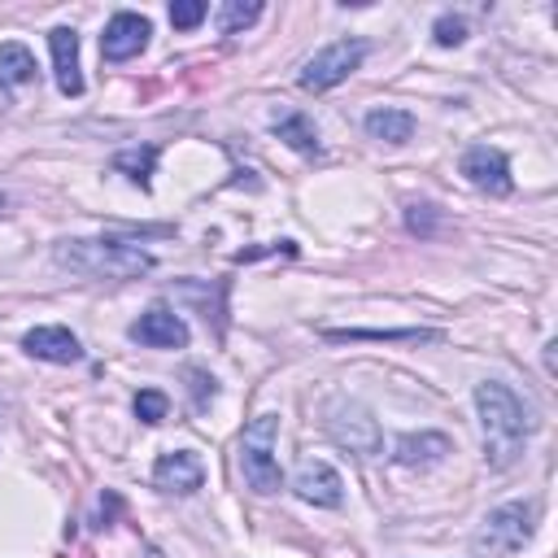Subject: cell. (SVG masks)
I'll use <instances>...</instances> for the list:
<instances>
[{
	"instance_id": "obj_2",
	"label": "cell",
	"mask_w": 558,
	"mask_h": 558,
	"mask_svg": "<svg viewBox=\"0 0 558 558\" xmlns=\"http://www.w3.org/2000/svg\"><path fill=\"white\" fill-rule=\"evenodd\" d=\"M475 414H480V440H484V462L493 471H506L523 458L527 436H532V414L527 405L497 379L475 384Z\"/></svg>"
},
{
	"instance_id": "obj_1",
	"label": "cell",
	"mask_w": 558,
	"mask_h": 558,
	"mask_svg": "<svg viewBox=\"0 0 558 558\" xmlns=\"http://www.w3.org/2000/svg\"><path fill=\"white\" fill-rule=\"evenodd\" d=\"M52 262L78 279L92 283H126L140 279L157 266V257L135 244V240H118V235H78V240H61L52 248Z\"/></svg>"
},
{
	"instance_id": "obj_10",
	"label": "cell",
	"mask_w": 558,
	"mask_h": 558,
	"mask_svg": "<svg viewBox=\"0 0 558 558\" xmlns=\"http://www.w3.org/2000/svg\"><path fill=\"white\" fill-rule=\"evenodd\" d=\"M131 340L135 344H148V349H183L187 344V323L174 310L153 305V310H144L131 323Z\"/></svg>"
},
{
	"instance_id": "obj_12",
	"label": "cell",
	"mask_w": 558,
	"mask_h": 558,
	"mask_svg": "<svg viewBox=\"0 0 558 558\" xmlns=\"http://www.w3.org/2000/svg\"><path fill=\"white\" fill-rule=\"evenodd\" d=\"M201 480H205V466H201V458L192 449H170L153 466V484L161 493H196Z\"/></svg>"
},
{
	"instance_id": "obj_14",
	"label": "cell",
	"mask_w": 558,
	"mask_h": 558,
	"mask_svg": "<svg viewBox=\"0 0 558 558\" xmlns=\"http://www.w3.org/2000/svg\"><path fill=\"white\" fill-rule=\"evenodd\" d=\"M270 126H275V135H279L292 153H301V157H318V153H323L318 126H314L301 109H275V113H270Z\"/></svg>"
},
{
	"instance_id": "obj_3",
	"label": "cell",
	"mask_w": 558,
	"mask_h": 558,
	"mask_svg": "<svg viewBox=\"0 0 558 558\" xmlns=\"http://www.w3.org/2000/svg\"><path fill=\"white\" fill-rule=\"evenodd\" d=\"M536 532V501H501L493 506L475 536H471V554L475 558H506L514 549H523Z\"/></svg>"
},
{
	"instance_id": "obj_6",
	"label": "cell",
	"mask_w": 558,
	"mask_h": 558,
	"mask_svg": "<svg viewBox=\"0 0 558 558\" xmlns=\"http://www.w3.org/2000/svg\"><path fill=\"white\" fill-rule=\"evenodd\" d=\"M327 436H331L336 445H344L349 453H362V458L379 453V445H384L379 423H375L371 410H362L357 401H331V405H327Z\"/></svg>"
},
{
	"instance_id": "obj_22",
	"label": "cell",
	"mask_w": 558,
	"mask_h": 558,
	"mask_svg": "<svg viewBox=\"0 0 558 558\" xmlns=\"http://www.w3.org/2000/svg\"><path fill=\"white\" fill-rule=\"evenodd\" d=\"M205 13H209V4H205V0H174V4H170V22H174L179 31H192Z\"/></svg>"
},
{
	"instance_id": "obj_11",
	"label": "cell",
	"mask_w": 558,
	"mask_h": 558,
	"mask_svg": "<svg viewBox=\"0 0 558 558\" xmlns=\"http://www.w3.org/2000/svg\"><path fill=\"white\" fill-rule=\"evenodd\" d=\"M22 349L31 353V357H39V362H57V366H70V362H78L83 357V344H78V336L70 331V327H31L26 336H22Z\"/></svg>"
},
{
	"instance_id": "obj_5",
	"label": "cell",
	"mask_w": 558,
	"mask_h": 558,
	"mask_svg": "<svg viewBox=\"0 0 558 558\" xmlns=\"http://www.w3.org/2000/svg\"><path fill=\"white\" fill-rule=\"evenodd\" d=\"M362 57H366V44H362V39H336V44L318 48V52L301 65L296 83H301L305 92H331L336 83H344V78L362 65Z\"/></svg>"
},
{
	"instance_id": "obj_19",
	"label": "cell",
	"mask_w": 558,
	"mask_h": 558,
	"mask_svg": "<svg viewBox=\"0 0 558 558\" xmlns=\"http://www.w3.org/2000/svg\"><path fill=\"white\" fill-rule=\"evenodd\" d=\"M262 17V4L257 0H227L222 9H218V31L222 35H235V31H244L248 22H257Z\"/></svg>"
},
{
	"instance_id": "obj_4",
	"label": "cell",
	"mask_w": 558,
	"mask_h": 558,
	"mask_svg": "<svg viewBox=\"0 0 558 558\" xmlns=\"http://www.w3.org/2000/svg\"><path fill=\"white\" fill-rule=\"evenodd\" d=\"M275 445H279V414H257L244 436H240V475L253 493L270 497L283 488V471H279V458H275Z\"/></svg>"
},
{
	"instance_id": "obj_16",
	"label": "cell",
	"mask_w": 558,
	"mask_h": 558,
	"mask_svg": "<svg viewBox=\"0 0 558 558\" xmlns=\"http://www.w3.org/2000/svg\"><path fill=\"white\" fill-rule=\"evenodd\" d=\"M362 126H366V135L379 140V144H405V140L414 135V113L392 109V105H379V109H371V113L362 118Z\"/></svg>"
},
{
	"instance_id": "obj_23",
	"label": "cell",
	"mask_w": 558,
	"mask_h": 558,
	"mask_svg": "<svg viewBox=\"0 0 558 558\" xmlns=\"http://www.w3.org/2000/svg\"><path fill=\"white\" fill-rule=\"evenodd\" d=\"M405 227H410L414 235H432V231H436L432 205H405Z\"/></svg>"
},
{
	"instance_id": "obj_25",
	"label": "cell",
	"mask_w": 558,
	"mask_h": 558,
	"mask_svg": "<svg viewBox=\"0 0 558 558\" xmlns=\"http://www.w3.org/2000/svg\"><path fill=\"white\" fill-rule=\"evenodd\" d=\"M9 105H13V96H9V87H4V83H0V113H4V109H9Z\"/></svg>"
},
{
	"instance_id": "obj_8",
	"label": "cell",
	"mask_w": 558,
	"mask_h": 558,
	"mask_svg": "<svg viewBox=\"0 0 558 558\" xmlns=\"http://www.w3.org/2000/svg\"><path fill=\"white\" fill-rule=\"evenodd\" d=\"M292 493L301 501H310V506H340L344 501V480H340V471L331 462L305 458L296 466V475H292Z\"/></svg>"
},
{
	"instance_id": "obj_9",
	"label": "cell",
	"mask_w": 558,
	"mask_h": 558,
	"mask_svg": "<svg viewBox=\"0 0 558 558\" xmlns=\"http://www.w3.org/2000/svg\"><path fill=\"white\" fill-rule=\"evenodd\" d=\"M148 35H153L148 17H140V13L122 9V13H113V17L105 22V35H100V52H105L109 61H131L135 52H144Z\"/></svg>"
},
{
	"instance_id": "obj_20",
	"label": "cell",
	"mask_w": 558,
	"mask_h": 558,
	"mask_svg": "<svg viewBox=\"0 0 558 558\" xmlns=\"http://www.w3.org/2000/svg\"><path fill=\"white\" fill-rule=\"evenodd\" d=\"M166 410H170L166 392H157V388L135 392V418H140V423H161V418H166Z\"/></svg>"
},
{
	"instance_id": "obj_17",
	"label": "cell",
	"mask_w": 558,
	"mask_h": 558,
	"mask_svg": "<svg viewBox=\"0 0 558 558\" xmlns=\"http://www.w3.org/2000/svg\"><path fill=\"white\" fill-rule=\"evenodd\" d=\"M35 78V57L26 44H0V83L4 87H17V83H31Z\"/></svg>"
},
{
	"instance_id": "obj_24",
	"label": "cell",
	"mask_w": 558,
	"mask_h": 558,
	"mask_svg": "<svg viewBox=\"0 0 558 558\" xmlns=\"http://www.w3.org/2000/svg\"><path fill=\"white\" fill-rule=\"evenodd\" d=\"M9 209H13V196H9V187H4V183H0V218H4V214H9Z\"/></svg>"
},
{
	"instance_id": "obj_18",
	"label": "cell",
	"mask_w": 558,
	"mask_h": 558,
	"mask_svg": "<svg viewBox=\"0 0 558 558\" xmlns=\"http://www.w3.org/2000/svg\"><path fill=\"white\" fill-rule=\"evenodd\" d=\"M113 166H118L131 183L148 187V183H153V166H157V148H153V144H144V148H126V153L113 157Z\"/></svg>"
},
{
	"instance_id": "obj_21",
	"label": "cell",
	"mask_w": 558,
	"mask_h": 558,
	"mask_svg": "<svg viewBox=\"0 0 558 558\" xmlns=\"http://www.w3.org/2000/svg\"><path fill=\"white\" fill-rule=\"evenodd\" d=\"M432 39H436L440 48H458V44L466 39V22H462V17H453V13H440V17H436V26H432Z\"/></svg>"
},
{
	"instance_id": "obj_15",
	"label": "cell",
	"mask_w": 558,
	"mask_h": 558,
	"mask_svg": "<svg viewBox=\"0 0 558 558\" xmlns=\"http://www.w3.org/2000/svg\"><path fill=\"white\" fill-rule=\"evenodd\" d=\"M449 453V436L445 432H405L392 440V458L401 466H436Z\"/></svg>"
},
{
	"instance_id": "obj_13",
	"label": "cell",
	"mask_w": 558,
	"mask_h": 558,
	"mask_svg": "<svg viewBox=\"0 0 558 558\" xmlns=\"http://www.w3.org/2000/svg\"><path fill=\"white\" fill-rule=\"evenodd\" d=\"M48 48H52L57 87L65 96H78L83 92V70H78V35H74V26H52L48 31Z\"/></svg>"
},
{
	"instance_id": "obj_7",
	"label": "cell",
	"mask_w": 558,
	"mask_h": 558,
	"mask_svg": "<svg viewBox=\"0 0 558 558\" xmlns=\"http://www.w3.org/2000/svg\"><path fill=\"white\" fill-rule=\"evenodd\" d=\"M462 174H466L471 187H480V192H488V196H506V192L514 187V183H510V161H506V153L493 148V144H471V148L462 153Z\"/></svg>"
}]
</instances>
